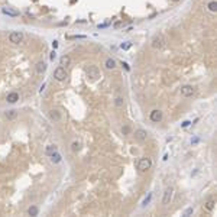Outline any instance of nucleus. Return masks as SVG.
Masks as SVG:
<instances>
[{"label": "nucleus", "mask_w": 217, "mask_h": 217, "mask_svg": "<svg viewBox=\"0 0 217 217\" xmlns=\"http://www.w3.org/2000/svg\"><path fill=\"white\" fill-rule=\"evenodd\" d=\"M71 149H73V152H77V150H80V143H78V142H73V145H71Z\"/></svg>", "instance_id": "4be33fe9"}, {"label": "nucleus", "mask_w": 217, "mask_h": 217, "mask_svg": "<svg viewBox=\"0 0 217 217\" xmlns=\"http://www.w3.org/2000/svg\"><path fill=\"white\" fill-rule=\"evenodd\" d=\"M135 138H136L138 140H140V142H145V140H146V138H148L146 130H143V129H138L136 132H135Z\"/></svg>", "instance_id": "1a4fd4ad"}, {"label": "nucleus", "mask_w": 217, "mask_h": 217, "mask_svg": "<svg viewBox=\"0 0 217 217\" xmlns=\"http://www.w3.org/2000/svg\"><path fill=\"white\" fill-rule=\"evenodd\" d=\"M57 150H58V148H57L55 145H49V146L47 148V154L51 155V154H54V152H57Z\"/></svg>", "instance_id": "aec40b11"}, {"label": "nucleus", "mask_w": 217, "mask_h": 217, "mask_svg": "<svg viewBox=\"0 0 217 217\" xmlns=\"http://www.w3.org/2000/svg\"><path fill=\"white\" fill-rule=\"evenodd\" d=\"M122 65H123V67H124V68H126V70H127V71H129V70H130V67H129V65H127V64H126V62H122Z\"/></svg>", "instance_id": "c756f323"}, {"label": "nucleus", "mask_w": 217, "mask_h": 217, "mask_svg": "<svg viewBox=\"0 0 217 217\" xmlns=\"http://www.w3.org/2000/svg\"><path fill=\"white\" fill-rule=\"evenodd\" d=\"M172 2H180V0H172Z\"/></svg>", "instance_id": "473e14b6"}, {"label": "nucleus", "mask_w": 217, "mask_h": 217, "mask_svg": "<svg viewBox=\"0 0 217 217\" xmlns=\"http://www.w3.org/2000/svg\"><path fill=\"white\" fill-rule=\"evenodd\" d=\"M150 166H152V161H150L149 158H142V159L139 161V164H138V169H139L140 172L149 171Z\"/></svg>", "instance_id": "f03ea898"}, {"label": "nucleus", "mask_w": 217, "mask_h": 217, "mask_svg": "<svg viewBox=\"0 0 217 217\" xmlns=\"http://www.w3.org/2000/svg\"><path fill=\"white\" fill-rule=\"evenodd\" d=\"M190 214H192V208H188V210L184 213V216H190Z\"/></svg>", "instance_id": "cd10ccee"}, {"label": "nucleus", "mask_w": 217, "mask_h": 217, "mask_svg": "<svg viewBox=\"0 0 217 217\" xmlns=\"http://www.w3.org/2000/svg\"><path fill=\"white\" fill-rule=\"evenodd\" d=\"M149 119H150L152 122H154V123L161 122V120H162V112H161V110H158V108H155V110H152V112H150Z\"/></svg>", "instance_id": "0eeeda50"}, {"label": "nucleus", "mask_w": 217, "mask_h": 217, "mask_svg": "<svg viewBox=\"0 0 217 217\" xmlns=\"http://www.w3.org/2000/svg\"><path fill=\"white\" fill-rule=\"evenodd\" d=\"M122 48H123V49H129V48H130V43H124V45L122 43Z\"/></svg>", "instance_id": "bb28decb"}, {"label": "nucleus", "mask_w": 217, "mask_h": 217, "mask_svg": "<svg viewBox=\"0 0 217 217\" xmlns=\"http://www.w3.org/2000/svg\"><path fill=\"white\" fill-rule=\"evenodd\" d=\"M122 132H123L124 135H127V133H129V127H123V129H122Z\"/></svg>", "instance_id": "c85d7f7f"}, {"label": "nucleus", "mask_w": 217, "mask_h": 217, "mask_svg": "<svg viewBox=\"0 0 217 217\" xmlns=\"http://www.w3.org/2000/svg\"><path fill=\"white\" fill-rule=\"evenodd\" d=\"M190 123H191V122H188V120H187V122H184V123H182V127H187Z\"/></svg>", "instance_id": "7c9ffc66"}, {"label": "nucleus", "mask_w": 217, "mask_h": 217, "mask_svg": "<svg viewBox=\"0 0 217 217\" xmlns=\"http://www.w3.org/2000/svg\"><path fill=\"white\" fill-rule=\"evenodd\" d=\"M49 156H51V162H54V164H58V162H61V159H62L58 152H54V154H51Z\"/></svg>", "instance_id": "2eb2a0df"}, {"label": "nucleus", "mask_w": 217, "mask_h": 217, "mask_svg": "<svg viewBox=\"0 0 217 217\" xmlns=\"http://www.w3.org/2000/svg\"><path fill=\"white\" fill-rule=\"evenodd\" d=\"M9 41L12 43H20L22 41H23V33L22 32H12L9 35Z\"/></svg>", "instance_id": "423d86ee"}, {"label": "nucleus", "mask_w": 217, "mask_h": 217, "mask_svg": "<svg viewBox=\"0 0 217 217\" xmlns=\"http://www.w3.org/2000/svg\"><path fill=\"white\" fill-rule=\"evenodd\" d=\"M52 47H54V48H57V47H58V43H57V41H54V42H52Z\"/></svg>", "instance_id": "2f4dec72"}, {"label": "nucleus", "mask_w": 217, "mask_h": 217, "mask_svg": "<svg viewBox=\"0 0 217 217\" xmlns=\"http://www.w3.org/2000/svg\"><path fill=\"white\" fill-rule=\"evenodd\" d=\"M150 200H152V192H149V195H148V197H146V198L143 200V203H142V206H146V204H148V203H149Z\"/></svg>", "instance_id": "5701e85b"}, {"label": "nucleus", "mask_w": 217, "mask_h": 217, "mask_svg": "<svg viewBox=\"0 0 217 217\" xmlns=\"http://www.w3.org/2000/svg\"><path fill=\"white\" fill-rule=\"evenodd\" d=\"M104 65H106L107 70H114V68H116V61H114L113 58H107Z\"/></svg>", "instance_id": "f8f14e48"}, {"label": "nucleus", "mask_w": 217, "mask_h": 217, "mask_svg": "<svg viewBox=\"0 0 217 217\" xmlns=\"http://www.w3.org/2000/svg\"><path fill=\"white\" fill-rule=\"evenodd\" d=\"M54 77L57 81H64L67 78V73H65V68L64 67H58L55 71H54Z\"/></svg>", "instance_id": "39448f33"}, {"label": "nucleus", "mask_w": 217, "mask_h": 217, "mask_svg": "<svg viewBox=\"0 0 217 217\" xmlns=\"http://www.w3.org/2000/svg\"><path fill=\"white\" fill-rule=\"evenodd\" d=\"M214 204H216V203H214V200H208V201L206 203V208H207L208 211H211V210L214 208Z\"/></svg>", "instance_id": "412c9836"}, {"label": "nucleus", "mask_w": 217, "mask_h": 217, "mask_svg": "<svg viewBox=\"0 0 217 217\" xmlns=\"http://www.w3.org/2000/svg\"><path fill=\"white\" fill-rule=\"evenodd\" d=\"M164 45H165V38L161 33L154 36V39H152V48L154 49H161V48H164Z\"/></svg>", "instance_id": "f257e3e1"}, {"label": "nucleus", "mask_w": 217, "mask_h": 217, "mask_svg": "<svg viewBox=\"0 0 217 217\" xmlns=\"http://www.w3.org/2000/svg\"><path fill=\"white\" fill-rule=\"evenodd\" d=\"M6 117H7L9 120L16 119V117H17V110H7V112H6Z\"/></svg>", "instance_id": "dca6fc26"}, {"label": "nucleus", "mask_w": 217, "mask_h": 217, "mask_svg": "<svg viewBox=\"0 0 217 217\" xmlns=\"http://www.w3.org/2000/svg\"><path fill=\"white\" fill-rule=\"evenodd\" d=\"M38 213H39V210H38L36 206H32V207H29V210H28V214H29V216H38Z\"/></svg>", "instance_id": "6ab92c4d"}, {"label": "nucleus", "mask_w": 217, "mask_h": 217, "mask_svg": "<svg viewBox=\"0 0 217 217\" xmlns=\"http://www.w3.org/2000/svg\"><path fill=\"white\" fill-rule=\"evenodd\" d=\"M49 116H51V119H52L54 122H59V120H61V113H59L58 110H51V112H49Z\"/></svg>", "instance_id": "ddd939ff"}, {"label": "nucleus", "mask_w": 217, "mask_h": 217, "mask_svg": "<svg viewBox=\"0 0 217 217\" xmlns=\"http://www.w3.org/2000/svg\"><path fill=\"white\" fill-rule=\"evenodd\" d=\"M55 57H57V54H55V51H52V52H51V55H49L51 61H54V59H55Z\"/></svg>", "instance_id": "a878e982"}, {"label": "nucleus", "mask_w": 217, "mask_h": 217, "mask_svg": "<svg viewBox=\"0 0 217 217\" xmlns=\"http://www.w3.org/2000/svg\"><path fill=\"white\" fill-rule=\"evenodd\" d=\"M207 7H208V10H210V12H213V13H214V12H217V2H216V0H211V2L207 5Z\"/></svg>", "instance_id": "f3484780"}, {"label": "nucleus", "mask_w": 217, "mask_h": 217, "mask_svg": "<svg viewBox=\"0 0 217 217\" xmlns=\"http://www.w3.org/2000/svg\"><path fill=\"white\" fill-rule=\"evenodd\" d=\"M70 64H71V58L68 55H62L61 57V59H59V65H61V67H67V65H70Z\"/></svg>", "instance_id": "9b49d317"}, {"label": "nucleus", "mask_w": 217, "mask_h": 217, "mask_svg": "<svg viewBox=\"0 0 217 217\" xmlns=\"http://www.w3.org/2000/svg\"><path fill=\"white\" fill-rule=\"evenodd\" d=\"M17 100H19V94H17L16 91L9 93V94H7V97H6V101H7V103H12V104H13V103H16Z\"/></svg>", "instance_id": "9d476101"}, {"label": "nucleus", "mask_w": 217, "mask_h": 217, "mask_svg": "<svg viewBox=\"0 0 217 217\" xmlns=\"http://www.w3.org/2000/svg\"><path fill=\"white\" fill-rule=\"evenodd\" d=\"M2 12L5 13V15H9V16H13V17H16L19 13L17 12H15V10H10V9H6V7H3L2 9Z\"/></svg>", "instance_id": "a211bd4d"}, {"label": "nucleus", "mask_w": 217, "mask_h": 217, "mask_svg": "<svg viewBox=\"0 0 217 217\" xmlns=\"http://www.w3.org/2000/svg\"><path fill=\"white\" fill-rule=\"evenodd\" d=\"M45 70H47V64H45V62H38V64H36V73H38V74L45 73Z\"/></svg>", "instance_id": "4468645a"}, {"label": "nucleus", "mask_w": 217, "mask_h": 217, "mask_svg": "<svg viewBox=\"0 0 217 217\" xmlns=\"http://www.w3.org/2000/svg\"><path fill=\"white\" fill-rule=\"evenodd\" d=\"M116 106H117V107H122V106H123V99H122V97H117V99H116Z\"/></svg>", "instance_id": "b1692460"}, {"label": "nucleus", "mask_w": 217, "mask_h": 217, "mask_svg": "<svg viewBox=\"0 0 217 217\" xmlns=\"http://www.w3.org/2000/svg\"><path fill=\"white\" fill-rule=\"evenodd\" d=\"M123 25H124V22L120 20V22H116V23H114V28H120V26H123Z\"/></svg>", "instance_id": "393cba45"}, {"label": "nucleus", "mask_w": 217, "mask_h": 217, "mask_svg": "<svg viewBox=\"0 0 217 217\" xmlns=\"http://www.w3.org/2000/svg\"><path fill=\"white\" fill-rule=\"evenodd\" d=\"M85 73L91 80H97L100 77V71H99V68L96 67V65H89V67L85 68Z\"/></svg>", "instance_id": "7ed1b4c3"}, {"label": "nucleus", "mask_w": 217, "mask_h": 217, "mask_svg": "<svg viewBox=\"0 0 217 217\" xmlns=\"http://www.w3.org/2000/svg\"><path fill=\"white\" fill-rule=\"evenodd\" d=\"M194 87L192 85H184V87H181V94L184 96V97H191L192 94H194Z\"/></svg>", "instance_id": "6e6552de"}, {"label": "nucleus", "mask_w": 217, "mask_h": 217, "mask_svg": "<svg viewBox=\"0 0 217 217\" xmlns=\"http://www.w3.org/2000/svg\"><path fill=\"white\" fill-rule=\"evenodd\" d=\"M172 194H174V188L172 187H168L165 188V192H164V198H162V204L164 206H168L172 200Z\"/></svg>", "instance_id": "20e7f679"}]
</instances>
